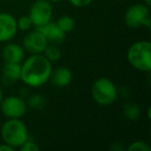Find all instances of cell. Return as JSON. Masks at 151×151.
<instances>
[{"mask_svg":"<svg viewBox=\"0 0 151 151\" xmlns=\"http://www.w3.org/2000/svg\"><path fill=\"white\" fill-rule=\"evenodd\" d=\"M48 1H50V2H58L60 0H48Z\"/></svg>","mask_w":151,"mask_h":151,"instance_id":"obj_25","label":"cell"},{"mask_svg":"<svg viewBox=\"0 0 151 151\" xmlns=\"http://www.w3.org/2000/svg\"><path fill=\"white\" fill-rule=\"evenodd\" d=\"M45 55L48 60H50L51 62L53 61H57L61 58V51L60 49L58 48V45H53V44H48V46L46 47L44 51Z\"/></svg>","mask_w":151,"mask_h":151,"instance_id":"obj_16","label":"cell"},{"mask_svg":"<svg viewBox=\"0 0 151 151\" xmlns=\"http://www.w3.org/2000/svg\"><path fill=\"white\" fill-rule=\"evenodd\" d=\"M15 150V148H13L12 146H9V145L7 144H2L0 145V151H14Z\"/></svg>","mask_w":151,"mask_h":151,"instance_id":"obj_22","label":"cell"},{"mask_svg":"<svg viewBox=\"0 0 151 151\" xmlns=\"http://www.w3.org/2000/svg\"><path fill=\"white\" fill-rule=\"evenodd\" d=\"M48 44L47 38L37 29L29 32L23 38L24 50L29 52L30 54H42Z\"/></svg>","mask_w":151,"mask_h":151,"instance_id":"obj_8","label":"cell"},{"mask_svg":"<svg viewBox=\"0 0 151 151\" xmlns=\"http://www.w3.org/2000/svg\"><path fill=\"white\" fill-rule=\"evenodd\" d=\"M1 138L13 148H20L28 140V129L20 118H9L1 127Z\"/></svg>","mask_w":151,"mask_h":151,"instance_id":"obj_2","label":"cell"},{"mask_svg":"<svg viewBox=\"0 0 151 151\" xmlns=\"http://www.w3.org/2000/svg\"><path fill=\"white\" fill-rule=\"evenodd\" d=\"M68 1L73 6L77 7H85L92 2V0H68Z\"/></svg>","mask_w":151,"mask_h":151,"instance_id":"obj_21","label":"cell"},{"mask_svg":"<svg viewBox=\"0 0 151 151\" xmlns=\"http://www.w3.org/2000/svg\"><path fill=\"white\" fill-rule=\"evenodd\" d=\"M28 105L34 110H42L46 106V97L38 93H33L28 99Z\"/></svg>","mask_w":151,"mask_h":151,"instance_id":"obj_17","label":"cell"},{"mask_svg":"<svg viewBox=\"0 0 151 151\" xmlns=\"http://www.w3.org/2000/svg\"><path fill=\"white\" fill-rule=\"evenodd\" d=\"M29 18L35 27L42 26L51 21L53 16V7L48 0H36L31 5L29 11Z\"/></svg>","mask_w":151,"mask_h":151,"instance_id":"obj_6","label":"cell"},{"mask_svg":"<svg viewBox=\"0 0 151 151\" xmlns=\"http://www.w3.org/2000/svg\"><path fill=\"white\" fill-rule=\"evenodd\" d=\"M21 78V63L5 62L2 68L1 81L4 85L9 86L20 80Z\"/></svg>","mask_w":151,"mask_h":151,"instance_id":"obj_13","label":"cell"},{"mask_svg":"<svg viewBox=\"0 0 151 151\" xmlns=\"http://www.w3.org/2000/svg\"><path fill=\"white\" fill-rule=\"evenodd\" d=\"M128 151H150L151 147L144 141H136L127 147Z\"/></svg>","mask_w":151,"mask_h":151,"instance_id":"obj_19","label":"cell"},{"mask_svg":"<svg viewBox=\"0 0 151 151\" xmlns=\"http://www.w3.org/2000/svg\"><path fill=\"white\" fill-rule=\"evenodd\" d=\"M25 52L24 48L18 44H7L2 49V57L5 62L9 63H21L24 60Z\"/></svg>","mask_w":151,"mask_h":151,"instance_id":"obj_12","label":"cell"},{"mask_svg":"<svg viewBox=\"0 0 151 151\" xmlns=\"http://www.w3.org/2000/svg\"><path fill=\"white\" fill-rule=\"evenodd\" d=\"M2 114L9 118H21L27 112V104L20 96H9L0 104Z\"/></svg>","mask_w":151,"mask_h":151,"instance_id":"obj_7","label":"cell"},{"mask_svg":"<svg viewBox=\"0 0 151 151\" xmlns=\"http://www.w3.org/2000/svg\"><path fill=\"white\" fill-rule=\"evenodd\" d=\"M91 95L97 105L110 106L117 99L118 90L113 81L103 77L95 80L92 84Z\"/></svg>","mask_w":151,"mask_h":151,"instance_id":"obj_4","label":"cell"},{"mask_svg":"<svg viewBox=\"0 0 151 151\" xmlns=\"http://www.w3.org/2000/svg\"><path fill=\"white\" fill-rule=\"evenodd\" d=\"M20 149H21L22 151H38L40 150V147L34 142L27 140L22 146H20Z\"/></svg>","mask_w":151,"mask_h":151,"instance_id":"obj_20","label":"cell"},{"mask_svg":"<svg viewBox=\"0 0 151 151\" xmlns=\"http://www.w3.org/2000/svg\"><path fill=\"white\" fill-rule=\"evenodd\" d=\"M2 99H3V94H2V90H1V88H0V104H1Z\"/></svg>","mask_w":151,"mask_h":151,"instance_id":"obj_23","label":"cell"},{"mask_svg":"<svg viewBox=\"0 0 151 151\" xmlns=\"http://www.w3.org/2000/svg\"><path fill=\"white\" fill-rule=\"evenodd\" d=\"M17 26L18 29L22 30V31H28L33 26V24H32L29 16H22L19 18V20H17Z\"/></svg>","mask_w":151,"mask_h":151,"instance_id":"obj_18","label":"cell"},{"mask_svg":"<svg viewBox=\"0 0 151 151\" xmlns=\"http://www.w3.org/2000/svg\"><path fill=\"white\" fill-rule=\"evenodd\" d=\"M35 29H37L38 31L44 34L49 44L60 45L65 40V33L57 26L55 22L50 21L45 25L38 26Z\"/></svg>","mask_w":151,"mask_h":151,"instance_id":"obj_10","label":"cell"},{"mask_svg":"<svg viewBox=\"0 0 151 151\" xmlns=\"http://www.w3.org/2000/svg\"><path fill=\"white\" fill-rule=\"evenodd\" d=\"M124 22L129 28H139L141 26L150 28L151 19L148 5L138 3L128 7L124 14Z\"/></svg>","mask_w":151,"mask_h":151,"instance_id":"obj_5","label":"cell"},{"mask_svg":"<svg viewBox=\"0 0 151 151\" xmlns=\"http://www.w3.org/2000/svg\"><path fill=\"white\" fill-rule=\"evenodd\" d=\"M55 23L57 24L59 28L62 30L64 33L70 32L75 27V20L70 17V16H62L57 20Z\"/></svg>","mask_w":151,"mask_h":151,"instance_id":"obj_15","label":"cell"},{"mask_svg":"<svg viewBox=\"0 0 151 151\" xmlns=\"http://www.w3.org/2000/svg\"><path fill=\"white\" fill-rule=\"evenodd\" d=\"M127 60L134 68L149 73L151 70V44L148 40H139L129 47Z\"/></svg>","mask_w":151,"mask_h":151,"instance_id":"obj_3","label":"cell"},{"mask_svg":"<svg viewBox=\"0 0 151 151\" xmlns=\"http://www.w3.org/2000/svg\"><path fill=\"white\" fill-rule=\"evenodd\" d=\"M144 1H145V3H146V5H148V6L151 4V2H150L151 0H144Z\"/></svg>","mask_w":151,"mask_h":151,"instance_id":"obj_24","label":"cell"},{"mask_svg":"<svg viewBox=\"0 0 151 151\" xmlns=\"http://www.w3.org/2000/svg\"><path fill=\"white\" fill-rule=\"evenodd\" d=\"M73 79L71 70L66 66H59L56 69L52 70L50 80L55 87L58 88H64L68 86Z\"/></svg>","mask_w":151,"mask_h":151,"instance_id":"obj_11","label":"cell"},{"mask_svg":"<svg viewBox=\"0 0 151 151\" xmlns=\"http://www.w3.org/2000/svg\"><path fill=\"white\" fill-rule=\"evenodd\" d=\"M123 114L129 120H138L141 115V110L137 104L127 103L123 106Z\"/></svg>","mask_w":151,"mask_h":151,"instance_id":"obj_14","label":"cell"},{"mask_svg":"<svg viewBox=\"0 0 151 151\" xmlns=\"http://www.w3.org/2000/svg\"><path fill=\"white\" fill-rule=\"evenodd\" d=\"M52 62L44 54H32L21 65V78L27 86L37 88L50 80Z\"/></svg>","mask_w":151,"mask_h":151,"instance_id":"obj_1","label":"cell"},{"mask_svg":"<svg viewBox=\"0 0 151 151\" xmlns=\"http://www.w3.org/2000/svg\"><path fill=\"white\" fill-rule=\"evenodd\" d=\"M18 31L17 20L9 13H0V42H9Z\"/></svg>","mask_w":151,"mask_h":151,"instance_id":"obj_9","label":"cell"}]
</instances>
